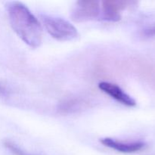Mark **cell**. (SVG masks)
Returning <instances> with one entry per match:
<instances>
[{"label": "cell", "instance_id": "1", "mask_svg": "<svg viewBox=\"0 0 155 155\" xmlns=\"http://www.w3.org/2000/svg\"><path fill=\"white\" fill-rule=\"evenodd\" d=\"M5 8L15 33L29 46L34 48L39 47L42 43V29L31 11L18 1L8 2Z\"/></svg>", "mask_w": 155, "mask_h": 155}, {"label": "cell", "instance_id": "2", "mask_svg": "<svg viewBox=\"0 0 155 155\" xmlns=\"http://www.w3.org/2000/svg\"><path fill=\"white\" fill-rule=\"evenodd\" d=\"M42 25L48 34L59 41H73L79 36L77 28L67 20L48 15H40Z\"/></svg>", "mask_w": 155, "mask_h": 155}, {"label": "cell", "instance_id": "3", "mask_svg": "<svg viewBox=\"0 0 155 155\" xmlns=\"http://www.w3.org/2000/svg\"><path fill=\"white\" fill-rule=\"evenodd\" d=\"M101 2L98 1H77L73 7L71 18L75 22L101 20Z\"/></svg>", "mask_w": 155, "mask_h": 155}, {"label": "cell", "instance_id": "4", "mask_svg": "<svg viewBox=\"0 0 155 155\" xmlns=\"http://www.w3.org/2000/svg\"><path fill=\"white\" fill-rule=\"evenodd\" d=\"M98 88L103 92L124 105L127 107H134L136 105L134 98H132L117 85L108 82H101L98 83Z\"/></svg>", "mask_w": 155, "mask_h": 155}, {"label": "cell", "instance_id": "5", "mask_svg": "<svg viewBox=\"0 0 155 155\" xmlns=\"http://www.w3.org/2000/svg\"><path fill=\"white\" fill-rule=\"evenodd\" d=\"M100 142L107 148L115 150L118 152L126 153V154L138 152L142 151L146 146V144L142 141L125 142L111 138H103L100 139Z\"/></svg>", "mask_w": 155, "mask_h": 155}, {"label": "cell", "instance_id": "6", "mask_svg": "<svg viewBox=\"0 0 155 155\" xmlns=\"http://www.w3.org/2000/svg\"><path fill=\"white\" fill-rule=\"evenodd\" d=\"M127 2L107 0L101 2V20L117 22L121 19V12L126 8Z\"/></svg>", "mask_w": 155, "mask_h": 155}, {"label": "cell", "instance_id": "7", "mask_svg": "<svg viewBox=\"0 0 155 155\" xmlns=\"http://www.w3.org/2000/svg\"><path fill=\"white\" fill-rule=\"evenodd\" d=\"M88 102L85 99L80 98H69L64 99L58 104V110L64 114H71L81 111L86 108Z\"/></svg>", "mask_w": 155, "mask_h": 155}, {"label": "cell", "instance_id": "8", "mask_svg": "<svg viewBox=\"0 0 155 155\" xmlns=\"http://www.w3.org/2000/svg\"><path fill=\"white\" fill-rule=\"evenodd\" d=\"M3 144H4V146L7 149H8L14 155H37L30 154V153L24 151L20 147H18L16 144H15L13 142L10 140H5L3 142Z\"/></svg>", "mask_w": 155, "mask_h": 155}, {"label": "cell", "instance_id": "9", "mask_svg": "<svg viewBox=\"0 0 155 155\" xmlns=\"http://www.w3.org/2000/svg\"><path fill=\"white\" fill-rule=\"evenodd\" d=\"M11 92L7 86L0 81V98H7L10 95Z\"/></svg>", "mask_w": 155, "mask_h": 155}, {"label": "cell", "instance_id": "10", "mask_svg": "<svg viewBox=\"0 0 155 155\" xmlns=\"http://www.w3.org/2000/svg\"><path fill=\"white\" fill-rule=\"evenodd\" d=\"M144 33L146 36H155V27L147 29V30H145Z\"/></svg>", "mask_w": 155, "mask_h": 155}]
</instances>
